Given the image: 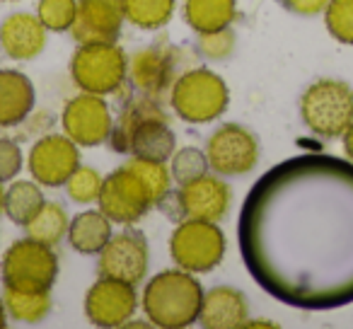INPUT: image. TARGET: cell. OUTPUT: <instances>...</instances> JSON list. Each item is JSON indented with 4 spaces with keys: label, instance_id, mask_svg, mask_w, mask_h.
Returning a JSON list of instances; mask_svg holds the SVG:
<instances>
[{
    "label": "cell",
    "instance_id": "52a82bcc",
    "mask_svg": "<svg viewBox=\"0 0 353 329\" xmlns=\"http://www.w3.org/2000/svg\"><path fill=\"white\" fill-rule=\"evenodd\" d=\"M70 75L73 83L83 92L112 94L123 85L128 75L126 54L112 44H80V49L70 59Z\"/></svg>",
    "mask_w": 353,
    "mask_h": 329
},
{
    "label": "cell",
    "instance_id": "9a60e30c",
    "mask_svg": "<svg viewBox=\"0 0 353 329\" xmlns=\"http://www.w3.org/2000/svg\"><path fill=\"white\" fill-rule=\"evenodd\" d=\"M232 194L230 187L216 175H203L189 184H182L176 194V203L184 218H196V221L218 223L230 211Z\"/></svg>",
    "mask_w": 353,
    "mask_h": 329
},
{
    "label": "cell",
    "instance_id": "83f0119b",
    "mask_svg": "<svg viewBox=\"0 0 353 329\" xmlns=\"http://www.w3.org/2000/svg\"><path fill=\"white\" fill-rule=\"evenodd\" d=\"M126 165L138 175V177H141V182L145 184L152 203L165 201V197L170 194V184H172L170 168H165V162L143 160V157H131Z\"/></svg>",
    "mask_w": 353,
    "mask_h": 329
},
{
    "label": "cell",
    "instance_id": "8992f818",
    "mask_svg": "<svg viewBox=\"0 0 353 329\" xmlns=\"http://www.w3.org/2000/svg\"><path fill=\"white\" fill-rule=\"evenodd\" d=\"M59 276L54 247L32 237L17 240L3 255V283L15 290H51Z\"/></svg>",
    "mask_w": 353,
    "mask_h": 329
},
{
    "label": "cell",
    "instance_id": "30bf717a",
    "mask_svg": "<svg viewBox=\"0 0 353 329\" xmlns=\"http://www.w3.org/2000/svg\"><path fill=\"white\" fill-rule=\"evenodd\" d=\"M61 123H63L65 136L78 143L80 148H92L104 143L112 136L114 126L107 102L102 99V94L92 92H83L70 99L63 109Z\"/></svg>",
    "mask_w": 353,
    "mask_h": 329
},
{
    "label": "cell",
    "instance_id": "6da1fadb",
    "mask_svg": "<svg viewBox=\"0 0 353 329\" xmlns=\"http://www.w3.org/2000/svg\"><path fill=\"white\" fill-rule=\"evenodd\" d=\"M240 252L254 281L293 308L353 300V165L298 155L264 175L240 213Z\"/></svg>",
    "mask_w": 353,
    "mask_h": 329
},
{
    "label": "cell",
    "instance_id": "484cf974",
    "mask_svg": "<svg viewBox=\"0 0 353 329\" xmlns=\"http://www.w3.org/2000/svg\"><path fill=\"white\" fill-rule=\"evenodd\" d=\"M3 303H6L8 317L15 322L34 324L49 315L51 310V295L49 290H15L6 288L3 293Z\"/></svg>",
    "mask_w": 353,
    "mask_h": 329
},
{
    "label": "cell",
    "instance_id": "ac0fdd59",
    "mask_svg": "<svg viewBox=\"0 0 353 329\" xmlns=\"http://www.w3.org/2000/svg\"><path fill=\"white\" fill-rule=\"evenodd\" d=\"M46 27L30 12H15L0 25V46L10 59L30 61L44 51Z\"/></svg>",
    "mask_w": 353,
    "mask_h": 329
},
{
    "label": "cell",
    "instance_id": "277c9868",
    "mask_svg": "<svg viewBox=\"0 0 353 329\" xmlns=\"http://www.w3.org/2000/svg\"><path fill=\"white\" fill-rule=\"evenodd\" d=\"M300 117L317 136H343L353 123V90L341 80H317L300 97Z\"/></svg>",
    "mask_w": 353,
    "mask_h": 329
},
{
    "label": "cell",
    "instance_id": "1f68e13d",
    "mask_svg": "<svg viewBox=\"0 0 353 329\" xmlns=\"http://www.w3.org/2000/svg\"><path fill=\"white\" fill-rule=\"evenodd\" d=\"M102 182H104V177L97 170L78 165L75 172L68 177V182H65V189H68V197L73 199L75 203H92V201H97Z\"/></svg>",
    "mask_w": 353,
    "mask_h": 329
},
{
    "label": "cell",
    "instance_id": "d590c367",
    "mask_svg": "<svg viewBox=\"0 0 353 329\" xmlns=\"http://www.w3.org/2000/svg\"><path fill=\"white\" fill-rule=\"evenodd\" d=\"M341 138H343V152H346V157L353 162V123L343 131Z\"/></svg>",
    "mask_w": 353,
    "mask_h": 329
},
{
    "label": "cell",
    "instance_id": "e575fe53",
    "mask_svg": "<svg viewBox=\"0 0 353 329\" xmlns=\"http://www.w3.org/2000/svg\"><path fill=\"white\" fill-rule=\"evenodd\" d=\"M329 0H285L288 10L298 12V15H317V12H324Z\"/></svg>",
    "mask_w": 353,
    "mask_h": 329
},
{
    "label": "cell",
    "instance_id": "4fadbf2b",
    "mask_svg": "<svg viewBox=\"0 0 353 329\" xmlns=\"http://www.w3.org/2000/svg\"><path fill=\"white\" fill-rule=\"evenodd\" d=\"M30 172L41 187H61L68 182V177L80 165L78 143H73L68 136L51 133L34 143L30 150Z\"/></svg>",
    "mask_w": 353,
    "mask_h": 329
},
{
    "label": "cell",
    "instance_id": "836d02e7",
    "mask_svg": "<svg viewBox=\"0 0 353 329\" xmlns=\"http://www.w3.org/2000/svg\"><path fill=\"white\" fill-rule=\"evenodd\" d=\"M22 148L12 138H0V182H10L22 170Z\"/></svg>",
    "mask_w": 353,
    "mask_h": 329
},
{
    "label": "cell",
    "instance_id": "9c48e42d",
    "mask_svg": "<svg viewBox=\"0 0 353 329\" xmlns=\"http://www.w3.org/2000/svg\"><path fill=\"white\" fill-rule=\"evenodd\" d=\"M208 168L221 177H240L254 170L259 160V143L254 133L247 131L240 123L221 126L206 146Z\"/></svg>",
    "mask_w": 353,
    "mask_h": 329
},
{
    "label": "cell",
    "instance_id": "2e32d148",
    "mask_svg": "<svg viewBox=\"0 0 353 329\" xmlns=\"http://www.w3.org/2000/svg\"><path fill=\"white\" fill-rule=\"evenodd\" d=\"M133 88L148 97H160L174 85V51L167 46H145L128 59Z\"/></svg>",
    "mask_w": 353,
    "mask_h": 329
},
{
    "label": "cell",
    "instance_id": "44dd1931",
    "mask_svg": "<svg viewBox=\"0 0 353 329\" xmlns=\"http://www.w3.org/2000/svg\"><path fill=\"white\" fill-rule=\"evenodd\" d=\"M112 235V221L102 211H83L68 226V242L80 255H99Z\"/></svg>",
    "mask_w": 353,
    "mask_h": 329
},
{
    "label": "cell",
    "instance_id": "e0dca14e",
    "mask_svg": "<svg viewBox=\"0 0 353 329\" xmlns=\"http://www.w3.org/2000/svg\"><path fill=\"white\" fill-rule=\"evenodd\" d=\"M250 319V305L242 290L232 286H218L203 293L199 322L206 329H237Z\"/></svg>",
    "mask_w": 353,
    "mask_h": 329
},
{
    "label": "cell",
    "instance_id": "f1b7e54d",
    "mask_svg": "<svg viewBox=\"0 0 353 329\" xmlns=\"http://www.w3.org/2000/svg\"><path fill=\"white\" fill-rule=\"evenodd\" d=\"M206 172H208V157L199 148H182V150L172 152L170 175L179 187L203 177Z\"/></svg>",
    "mask_w": 353,
    "mask_h": 329
},
{
    "label": "cell",
    "instance_id": "8fae6325",
    "mask_svg": "<svg viewBox=\"0 0 353 329\" xmlns=\"http://www.w3.org/2000/svg\"><path fill=\"white\" fill-rule=\"evenodd\" d=\"M99 276L138 286L148 274V242L141 232H119L107 240L97 261Z\"/></svg>",
    "mask_w": 353,
    "mask_h": 329
},
{
    "label": "cell",
    "instance_id": "8d00e7d4",
    "mask_svg": "<svg viewBox=\"0 0 353 329\" xmlns=\"http://www.w3.org/2000/svg\"><path fill=\"white\" fill-rule=\"evenodd\" d=\"M8 324V310H6V303H3V298H0V329Z\"/></svg>",
    "mask_w": 353,
    "mask_h": 329
},
{
    "label": "cell",
    "instance_id": "7c38bea8",
    "mask_svg": "<svg viewBox=\"0 0 353 329\" xmlns=\"http://www.w3.org/2000/svg\"><path fill=\"white\" fill-rule=\"evenodd\" d=\"M136 286L107 276L92 283L85 295V315L94 327H123L136 315Z\"/></svg>",
    "mask_w": 353,
    "mask_h": 329
},
{
    "label": "cell",
    "instance_id": "3957f363",
    "mask_svg": "<svg viewBox=\"0 0 353 329\" xmlns=\"http://www.w3.org/2000/svg\"><path fill=\"white\" fill-rule=\"evenodd\" d=\"M170 102L176 117L189 123L216 121L230 102V92L221 75L208 68H194L174 80Z\"/></svg>",
    "mask_w": 353,
    "mask_h": 329
},
{
    "label": "cell",
    "instance_id": "ba28073f",
    "mask_svg": "<svg viewBox=\"0 0 353 329\" xmlns=\"http://www.w3.org/2000/svg\"><path fill=\"white\" fill-rule=\"evenodd\" d=\"M97 203L99 211L119 226H131L138 218L145 216L150 206H155L145 184L128 165H123L121 170H114L109 177H104Z\"/></svg>",
    "mask_w": 353,
    "mask_h": 329
},
{
    "label": "cell",
    "instance_id": "d6986e66",
    "mask_svg": "<svg viewBox=\"0 0 353 329\" xmlns=\"http://www.w3.org/2000/svg\"><path fill=\"white\" fill-rule=\"evenodd\" d=\"M34 85L20 70H0V126H17L34 109Z\"/></svg>",
    "mask_w": 353,
    "mask_h": 329
},
{
    "label": "cell",
    "instance_id": "d6a6232c",
    "mask_svg": "<svg viewBox=\"0 0 353 329\" xmlns=\"http://www.w3.org/2000/svg\"><path fill=\"white\" fill-rule=\"evenodd\" d=\"M199 49L206 59L211 61H223L235 51V34H232L230 27L216 32H206V34L199 37Z\"/></svg>",
    "mask_w": 353,
    "mask_h": 329
},
{
    "label": "cell",
    "instance_id": "5b68a950",
    "mask_svg": "<svg viewBox=\"0 0 353 329\" xmlns=\"http://www.w3.org/2000/svg\"><path fill=\"white\" fill-rule=\"evenodd\" d=\"M170 255L174 264L192 274H206L216 269L225 255V235L218 223L187 218L172 230Z\"/></svg>",
    "mask_w": 353,
    "mask_h": 329
},
{
    "label": "cell",
    "instance_id": "f546056e",
    "mask_svg": "<svg viewBox=\"0 0 353 329\" xmlns=\"http://www.w3.org/2000/svg\"><path fill=\"white\" fill-rule=\"evenodd\" d=\"M78 12V0H39L37 17L49 32H70Z\"/></svg>",
    "mask_w": 353,
    "mask_h": 329
},
{
    "label": "cell",
    "instance_id": "4dcf8cb0",
    "mask_svg": "<svg viewBox=\"0 0 353 329\" xmlns=\"http://www.w3.org/2000/svg\"><path fill=\"white\" fill-rule=\"evenodd\" d=\"M324 20L334 39L353 46V0H329L324 8Z\"/></svg>",
    "mask_w": 353,
    "mask_h": 329
},
{
    "label": "cell",
    "instance_id": "74e56055",
    "mask_svg": "<svg viewBox=\"0 0 353 329\" xmlns=\"http://www.w3.org/2000/svg\"><path fill=\"white\" fill-rule=\"evenodd\" d=\"M3 199H6V189H3V182H0V213H3Z\"/></svg>",
    "mask_w": 353,
    "mask_h": 329
},
{
    "label": "cell",
    "instance_id": "d4e9b609",
    "mask_svg": "<svg viewBox=\"0 0 353 329\" xmlns=\"http://www.w3.org/2000/svg\"><path fill=\"white\" fill-rule=\"evenodd\" d=\"M68 226H70V221H68L65 208L61 206V203L46 201L44 206L34 213V218L25 226V230H27V237H32V240L56 247L68 235Z\"/></svg>",
    "mask_w": 353,
    "mask_h": 329
},
{
    "label": "cell",
    "instance_id": "7a4b0ae2",
    "mask_svg": "<svg viewBox=\"0 0 353 329\" xmlns=\"http://www.w3.org/2000/svg\"><path fill=\"white\" fill-rule=\"evenodd\" d=\"M203 290L192 271L167 269L152 276L143 290V312L150 324L162 329H182L199 322Z\"/></svg>",
    "mask_w": 353,
    "mask_h": 329
},
{
    "label": "cell",
    "instance_id": "5bb4252c",
    "mask_svg": "<svg viewBox=\"0 0 353 329\" xmlns=\"http://www.w3.org/2000/svg\"><path fill=\"white\" fill-rule=\"evenodd\" d=\"M123 22L121 0H78L70 34L78 44H112L121 34Z\"/></svg>",
    "mask_w": 353,
    "mask_h": 329
},
{
    "label": "cell",
    "instance_id": "603a6c76",
    "mask_svg": "<svg viewBox=\"0 0 353 329\" xmlns=\"http://www.w3.org/2000/svg\"><path fill=\"white\" fill-rule=\"evenodd\" d=\"M44 203H46L44 192H41L37 179L34 182H30V179H17V182H12L10 187L6 189L3 213H6L15 226L25 228Z\"/></svg>",
    "mask_w": 353,
    "mask_h": 329
},
{
    "label": "cell",
    "instance_id": "4316f807",
    "mask_svg": "<svg viewBox=\"0 0 353 329\" xmlns=\"http://www.w3.org/2000/svg\"><path fill=\"white\" fill-rule=\"evenodd\" d=\"M123 17L141 30H160L172 20L174 0H121Z\"/></svg>",
    "mask_w": 353,
    "mask_h": 329
},
{
    "label": "cell",
    "instance_id": "cb8c5ba5",
    "mask_svg": "<svg viewBox=\"0 0 353 329\" xmlns=\"http://www.w3.org/2000/svg\"><path fill=\"white\" fill-rule=\"evenodd\" d=\"M170 121H148L138 133L133 136L131 155L143 157V160H157L167 162L174 152V133L167 126Z\"/></svg>",
    "mask_w": 353,
    "mask_h": 329
},
{
    "label": "cell",
    "instance_id": "7402d4cb",
    "mask_svg": "<svg viewBox=\"0 0 353 329\" xmlns=\"http://www.w3.org/2000/svg\"><path fill=\"white\" fill-rule=\"evenodd\" d=\"M237 17V0H184V20L199 34L225 30Z\"/></svg>",
    "mask_w": 353,
    "mask_h": 329
},
{
    "label": "cell",
    "instance_id": "ffe728a7",
    "mask_svg": "<svg viewBox=\"0 0 353 329\" xmlns=\"http://www.w3.org/2000/svg\"><path fill=\"white\" fill-rule=\"evenodd\" d=\"M148 121H170L165 114V109L157 104L155 97H136L121 109L119 119L114 121L112 126V148L117 152H131V143H133V136L138 133V128H143Z\"/></svg>",
    "mask_w": 353,
    "mask_h": 329
}]
</instances>
